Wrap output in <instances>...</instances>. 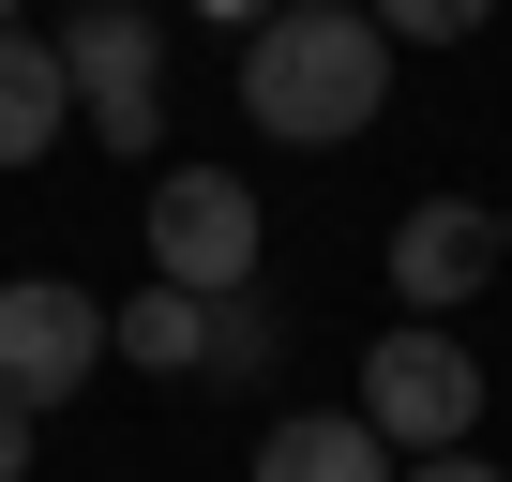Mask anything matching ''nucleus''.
Wrapping results in <instances>:
<instances>
[{
    "instance_id": "f257e3e1",
    "label": "nucleus",
    "mask_w": 512,
    "mask_h": 482,
    "mask_svg": "<svg viewBox=\"0 0 512 482\" xmlns=\"http://www.w3.org/2000/svg\"><path fill=\"white\" fill-rule=\"evenodd\" d=\"M392 106V31L347 16V0H287V16H256L241 46V121L287 136V151H332Z\"/></svg>"
},
{
    "instance_id": "f03ea898",
    "label": "nucleus",
    "mask_w": 512,
    "mask_h": 482,
    "mask_svg": "<svg viewBox=\"0 0 512 482\" xmlns=\"http://www.w3.org/2000/svg\"><path fill=\"white\" fill-rule=\"evenodd\" d=\"M61 76H76V136H106L121 166L166 136V16L151 0H76V16L46 31Z\"/></svg>"
},
{
    "instance_id": "7ed1b4c3",
    "label": "nucleus",
    "mask_w": 512,
    "mask_h": 482,
    "mask_svg": "<svg viewBox=\"0 0 512 482\" xmlns=\"http://www.w3.org/2000/svg\"><path fill=\"white\" fill-rule=\"evenodd\" d=\"M256 181H226V166H166L151 181V287H181V302H241L256 287Z\"/></svg>"
},
{
    "instance_id": "20e7f679",
    "label": "nucleus",
    "mask_w": 512,
    "mask_h": 482,
    "mask_svg": "<svg viewBox=\"0 0 512 482\" xmlns=\"http://www.w3.org/2000/svg\"><path fill=\"white\" fill-rule=\"evenodd\" d=\"M362 422H377V452H467L482 362H467L437 317H407V332H377V362H362Z\"/></svg>"
},
{
    "instance_id": "39448f33",
    "label": "nucleus",
    "mask_w": 512,
    "mask_h": 482,
    "mask_svg": "<svg viewBox=\"0 0 512 482\" xmlns=\"http://www.w3.org/2000/svg\"><path fill=\"white\" fill-rule=\"evenodd\" d=\"M91 362H106V302L91 287H0V407L16 422H46L61 392H91Z\"/></svg>"
},
{
    "instance_id": "423d86ee",
    "label": "nucleus",
    "mask_w": 512,
    "mask_h": 482,
    "mask_svg": "<svg viewBox=\"0 0 512 482\" xmlns=\"http://www.w3.org/2000/svg\"><path fill=\"white\" fill-rule=\"evenodd\" d=\"M482 272H497V211H467V196H422V211L392 226V287H407L422 317H452Z\"/></svg>"
},
{
    "instance_id": "0eeeda50",
    "label": "nucleus",
    "mask_w": 512,
    "mask_h": 482,
    "mask_svg": "<svg viewBox=\"0 0 512 482\" xmlns=\"http://www.w3.org/2000/svg\"><path fill=\"white\" fill-rule=\"evenodd\" d=\"M76 136V76H61V46L46 31H0V166H46Z\"/></svg>"
},
{
    "instance_id": "6e6552de",
    "label": "nucleus",
    "mask_w": 512,
    "mask_h": 482,
    "mask_svg": "<svg viewBox=\"0 0 512 482\" xmlns=\"http://www.w3.org/2000/svg\"><path fill=\"white\" fill-rule=\"evenodd\" d=\"M256 482H392V452H377L362 407H302V422L256 437Z\"/></svg>"
},
{
    "instance_id": "1a4fd4ad",
    "label": "nucleus",
    "mask_w": 512,
    "mask_h": 482,
    "mask_svg": "<svg viewBox=\"0 0 512 482\" xmlns=\"http://www.w3.org/2000/svg\"><path fill=\"white\" fill-rule=\"evenodd\" d=\"M106 362H136V377H196V362H211V302H181V287H136V302L106 317Z\"/></svg>"
},
{
    "instance_id": "9d476101",
    "label": "nucleus",
    "mask_w": 512,
    "mask_h": 482,
    "mask_svg": "<svg viewBox=\"0 0 512 482\" xmlns=\"http://www.w3.org/2000/svg\"><path fill=\"white\" fill-rule=\"evenodd\" d=\"M196 377H272V302H256V287L211 302V362H196Z\"/></svg>"
},
{
    "instance_id": "9b49d317",
    "label": "nucleus",
    "mask_w": 512,
    "mask_h": 482,
    "mask_svg": "<svg viewBox=\"0 0 512 482\" xmlns=\"http://www.w3.org/2000/svg\"><path fill=\"white\" fill-rule=\"evenodd\" d=\"M482 16H497V0H377V31H392V46H467Z\"/></svg>"
},
{
    "instance_id": "f8f14e48",
    "label": "nucleus",
    "mask_w": 512,
    "mask_h": 482,
    "mask_svg": "<svg viewBox=\"0 0 512 482\" xmlns=\"http://www.w3.org/2000/svg\"><path fill=\"white\" fill-rule=\"evenodd\" d=\"M407 482H497V467H482V452H422Z\"/></svg>"
},
{
    "instance_id": "ddd939ff",
    "label": "nucleus",
    "mask_w": 512,
    "mask_h": 482,
    "mask_svg": "<svg viewBox=\"0 0 512 482\" xmlns=\"http://www.w3.org/2000/svg\"><path fill=\"white\" fill-rule=\"evenodd\" d=\"M0 482H31V422L16 407H0Z\"/></svg>"
},
{
    "instance_id": "4468645a",
    "label": "nucleus",
    "mask_w": 512,
    "mask_h": 482,
    "mask_svg": "<svg viewBox=\"0 0 512 482\" xmlns=\"http://www.w3.org/2000/svg\"><path fill=\"white\" fill-rule=\"evenodd\" d=\"M196 16H241V31H256V0H196Z\"/></svg>"
},
{
    "instance_id": "2eb2a0df",
    "label": "nucleus",
    "mask_w": 512,
    "mask_h": 482,
    "mask_svg": "<svg viewBox=\"0 0 512 482\" xmlns=\"http://www.w3.org/2000/svg\"><path fill=\"white\" fill-rule=\"evenodd\" d=\"M497 257H512V211H497Z\"/></svg>"
},
{
    "instance_id": "dca6fc26",
    "label": "nucleus",
    "mask_w": 512,
    "mask_h": 482,
    "mask_svg": "<svg viewBox=\"0 0 512 482\" xmlns=\"http://www.w3.org/2000/svg\"><path fill=\"white\" fill-rule=\"evenodd\" d=\"M0 31H16V0H0Z\"/></svg>"
},
{
    "instance_id": "f3484780",
    "label": "nucleus",
    "mask_w": 512,
    "mask_h": 482,
    "mask_svg": "<svg viewBox=\"0 0 512 482\" xmlns=\"http://www.w3.org/2000/svg\"><path fill=\"white\" fill-rule=\"evenodd\" d=\"M347 16H362V0H347Z\"/></svg>"
}]
</instances>
